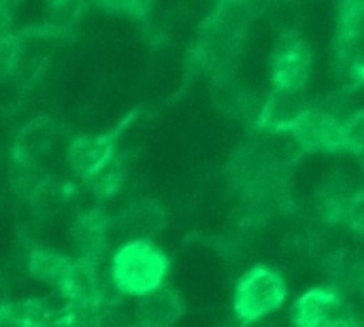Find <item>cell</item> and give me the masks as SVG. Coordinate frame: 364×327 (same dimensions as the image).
Segmentation results:
<instances>
[{
  "label": "cell",
  "instance_id": "5",
  "mask_svg": "<svg viewBox=\"0 0 364 327\" xmlns=\"http://www.w3.org/2000/svg\"><path fill=\"white\" fill-rule=\"evenodd\" d=\"M343 119L346 115L333 106L309 104L290 126V132L303 153H339L346 151Z\"/></svg>",
  "mask_w": 364,
  "mask_h": 327
},
{
  "label": "cell",
  "instance_id": "8",
  "mask_svg": "<svg viewBox=\"0 0 364 327\" xmlns=\"http://www.w3.org/2000/svg\"><path fill=\"white\" fill-rule=\"evenodd\" d=\"M111 234V221L98 209L81 211L70 226V243L77 257L100 260Z\"/></svg>",
  "mask_w": 364,
  "mask_h": 327
},
{
  "label": "cell",
  "instance_id": "13",
  "mask_svg": "<svg viewBox=\"0 0 364 327\" xmlns=\"http://www.w3.org/2000/svg\"><path fill=\"white\" fill-rule=\"evenodd\" d=\"M343 136H346V151L350 153L364 151V109L346 115Z\"/></svg>",
  "mask_w": 364,
  "mask_h": 327
},
{
  "label": "cell",
  "instance_id": "1",
  "mask_svg": "<svg viewBox=\"0 0 364 327\" xmlns=\"http://www.w3.org/2000/svg\"><path fill=\"white\" fill-rule=\"evenodd\" d=\"M168 255L154 240L122 243L109 264L113 287L124 298H141L164 285L168 277Z\"/></svg>",
  "mask_w": 364,
  "mask_h": 327
},
{
  "label": "cell",
  "instance_id": "3",
  "mask_svg": "<svg viewBox=\"0 0 364 327\" xmlns=\"http://www.w3.org/2000/svg\"><path fill=\"white\" fill-rule=\"evenodd\" d=\"M290 319L301 327L356 326L360 315L352 292L328 283L305 292L292 306Z\"/></svg>",
  "mask_w": 364,
  "mask_h": 327
},
{
  "label": "cell",
  "instance_id": "14",
  "mask_svg": "<svg viewBox=\"0 0 364 327\" xmlns=\"http://www.w3.org/2000/svg\"><path fill=\"white\" fill-rule=\"evenodd\" d=\"M94 2L107 11H113V13H122V15H130V17H143L149 13L154 0H94Z\"/></svg>",
  "mask_w": 364,
  "mask_h": 327
},
{
  "label": "cell",
  "instance_id": "6",
  "mask_svg": "<svg viewBox=\"0 0 364 327\" xmlns=\"http://www.w3.org/2000/svg\"><path fill=\"white\" fill-rule=\"evenodd\" d=\"M364 185L358 183L348 170H337L328 174L316 192L314 204L322 221L326 223H348L358 198L363 196Z\"/></svg>",
  "mask_w": 364,
  "mask_h": 327
},
{
  "label": "cell",
  "instance_id": "11",
  "mask_svg": "<svg viewBox=\"0 0 364 327\" xmlns=\"http://www.w3.org/2000/svg\"><path fill=\"white\" fill-rule=\"evenodd\" d=\"M307 106H309V100L305 98V92L273 89L271 96L262 104L256 126L258 130H271V132L290 130V126Z\"/></svg>",
  "mask_w": 364,
  "mask_h": 327
},
{
  "label": "cell",
  "instance_id": "9",
  "mask_svg": "<svg viewBox=\"0 0 364 327\" xmlns=\"http://www.w3.org/2000/svg\"><path fill=\"white\" fill-rule=\"evenodd\" d=\"M134 319L139 326L166 327L173 326L186 311L183 300L177 292L162 285L141 298H134Z\"/></svg>",
  "mask_w": 364,
  "mask_h": 327
},
{
  "label": "cell",
  "instance_id": "4",
  "mask_svg": "<svg viewBox=\"0 0 364 327\" xmlns=\"http://www.w3.org/2000/svg\"><path fill=\"white\" fill-rule=\"evenodd\" d=\"M271 85L282 92H305L314 72V49L294 28H286L271 51Z\"/></svg>",
  "mask_w": 364,
  "mask_h": 327
},
{
  "label": "cell",
  "instance_id": "2",
  "mask_svg": "<svg viewBox=\"0 0 364 327\" xmlns=\"http://www.w3.org/2000/svg\"><path fill=\"white\" fill-rule=\"evenodd\" d=\"M288 300V283L284 275L271 266L258 264L241 275L232 309L241 323H258L277 313Z\"/></svg>",
  "mask_w": 364,
  "mask_h": 327
},
{
  "label": "cell",
  "instance_id": "10",
  "mask_svg": "<svg viewBox=\"0 0 364 327\" xmlns=\"http://www.w3.org/2000/svg\"><path fill=\"white\" fill-rule=\"evenodd\" d=\"M115 226L124 236V243L139 238L154 240L164 228V213L158 204L149 200H136L119 213Z\"/></svg>",
  "mask_w": 364,
  "mask_h": 327
},
{
  "label": "cell",
  "instance_id": "7",
  "mask_svg": "<svg viewBox=\"0 0 364 327\" xmlns=\"http://www.w3.org/2000/svg\"><path fill=\"white\" fill-rule=\"evenodd\" d=\"M115 160L113 134H79L66 147V164L83 185Z\"/></svg>",
  "mask_w": 364,
  "mask_h": 327
},
{
  "label": "cell",
  "instance_id": "12",
  "mask_svg": "<svg viewBox=\"0 0 364 327\" xmlns=\"http://www.w3.org/2000/svg\"><path fill=\"white\" fill-rule=\"evenodd\" d=\"M70 264H73V257H68L64 253H58L53 249H47V247H34L26 257L28 275L34 281H38L41 285L53 287L55 292L64 283Z\"/></svg>",
  "mask_w": 364,
  "mask_h": 327
}]
</instances>
